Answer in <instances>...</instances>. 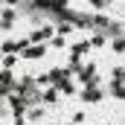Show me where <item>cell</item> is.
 <instances>
[{"mask_svg": "<svg viewBox=\"0 0 125 125\" xmlns=\"http://www.w3.org/2000/svg\"><path fill=\"white\" fill-rule=\"evenodd\" d=\"M102 99H105V90H102V87H96V84H90V87H84V90H82V102H87V105L102 102Z\"/></svg>", "mask_w": 125, "mask_h": 125, "instance_id": "obj_1", "label": "cell"}, {"mask_svg": "<svg viewBox=\"0 0 125 125\" xmlns=\"http://www.w3.org/2000/svg\"><path fill=\"white\" fill-rule=\"evenodd\" d=\"M15 21H18V15H15L12 6L0 12V29H3V32H12V29H15Z\"/></svg>", "mask_w": 125, "mask_h": 125, "instance_id": "obj_2", "label": "cell"}, {"mask_svg": "<svg viewBox=\"0 0 125 125\" xmlns=\"http://www.w3.org/2000/svg\"><path fill=\"white\" fill-rule=\"evenodd\" d=\"M84 52H87V44H84V41H79V44H70V55H73L76 61H79Z\"/></svg>", "mask_w": 125, "mask_h": 125, "instance_id": "obj_3", "label": "cell"}, {"mask_svg": "<svg viewBox=\"0 0 125 125\" xmlns=\"http://www.w3.org/2000/svg\"><path fill=\"white\" fill-rule=\"evenodd\" d=\"M84 119H87V111H73V114H70V122L73 125H82Z\"/></svg>", "mask_w": 125, "mask_h": 125, "instance_id": "obj_4", "label": "cell"}, {"mask_svg": "<svg viewBox=\"0 0 125 125\" xmlns=\"http://www.w3.org/2000/svg\"><path fill=\"white\" fill-rule=\"evenodd\" d=\"M111 50L119 55V52H122V38H114V41H111Z\"/></svg>", "mask_w": 125, "mask_h": 125, "instance_id": "obj_5", "label": "cell"}, {"mask_svg": "<svg viewBox=\"0 0 125 125\" xmlns=\"http://www.w3.org/2000/svg\"><path fill=\"white\" fill-rule=\"evenodd\" d=\"M87 6H90V9H105L108 0H87Z\"/></svg>", "mask_w": 125, "mask_h": 125, "instance_id": "obj_6", "label": "cell"}, {"mask_svg": "<svg viewBox=\"0 0 125 125\" xmlns=\"http://www.w3.org/2000/svg\"><path fill=\"white\" fill-rule=\"evenodd\" d=\"M52 6H67V0H50Z\"/></svg>", "mask_w": 125, "mask_h": 125, "instance_id": "obj_7", "label": "cell"}, {"mask_svg": "<svg viewBox=\"0 0 125 125\" xmlns=\"http://www.w3.org/2000/svg\"><path fill=\"white\" fill-rule=\"evenodd\" d=\"M3 3H9V6H15V3H18V0H3Z\"/></svg>", "mask_w": 125, "mask_h": 125, "instance_id": "obj_8", "label": "cell"}]
</instances>
